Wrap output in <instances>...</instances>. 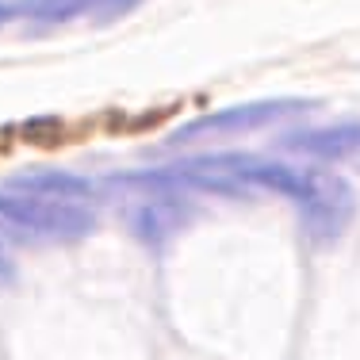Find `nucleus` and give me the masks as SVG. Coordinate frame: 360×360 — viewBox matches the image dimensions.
I'll use <instances>...</instances> for the list:
<instances>
[{
    "label": "nucleus",
    "mask_w": 360,
    "mask_h": 360,
    "mask_svg": "<svg viewBox=\"0 0 360 360\" xmlns=\"http://www.w3.org/2000/svg\"><path fill=\"white\" fill-rule=\"evenodd\" d=\"M319 108V100H303V96H272V100H253V104H234V108H219L207 111L200 119H188L176 131L165 134V146H192V142H219V139H238V134H253L264 127L291 119L299 111Z\"/></svg>",
    "instance_id": "obj_1"
},
{
    "label": "nucleus",
    "mask_w": 360,
    "mask_h": 360,
    "mask_svg": "<svg viewBox=\"0 0 360 360\" xmlns=\"http://www.w3.org/2000/svg\"><path fill=\"white\" fill-rule=\"evenodd\" d=\"M0 226L20 230L35 238H54V242H77V238L96 230L92 207L73 200H54V195H31V192H0Z\"/></svg>",
    "instance_id": "obj_2"
},
{
    "label": "nucleus",
    "mask_w": 360,
    "mask_h": 360,
    "mask_svg": "<svg viewBox=\"0 0 360 360\" xmlns=\"http://www.w3.org/2000/svg\"><path fill=\"white\" fill-rule=\"evenodd\" d=\"M299 222L311 242H338L356 219V192L333 165H307V188L295 200Z\"/></svg>",
    "instance_id": "obj_3"
},
{
    "label": "nucleus",
    "mask_w": 360,
    "mask_h": 360,
    "mask_svg": "<svg viewBox=\"0 0 360 360\" xmlns=\"http://www.w3.org/2000/svg\"><path fill=\"white\" fill-rule=\"evenodd\" d=\"M280 150L295 158H311L319 165H345L360 173V123H333V127H307L280 139Z\"/></svg>",
    "instance_id": "obj_4"
},
{
    "label": "nucleus",
    "mask_w": 360,
    "mask_h": 360,
    "mask_svg": "<svg viewBox=\"0 0 360 360\" xmlns=\"http://www.w3.org/2000/svg\"><path fill=\"white\" fill-rule=\"evenodd\" d=\"M188 219H192L188 200L173 195L169 188H158V195H153V200H146L142 207H134L131 230H134V238H139V242L161 245V242H169V238H173Z\"/></svg>",
    "instance_id": "obj_5"
},
{
    "label": "nucleus",
    "mask_w": 360,
    "mask_h": 360,
    "mask_svg": "<svg viewBox=\"0 0 360 360\" xmlns=\"http://www.w3.org/2000/svg\"><path fill=\"white\" fill-rule=\"evenodd\" d=\"M8 192L54 195V200H89L96 192V184L77 173H62V169H27V173L8 176Z\"/></svg>",
    "instance_id": "obj_6"
},
{
    "label": "nucleus",
    "mask_w": 360,
    "mask_h": 360,
    "mask_svg": "<svg viewBox=\"0 0 360 360\" xmlns=\"http://www.w3.org/2000/svg\"><path fill=\"white\" fill-rule=\"evenodd\" d=\"M100 4L104 0H23V4L8 8V15H31V20H42V23H65L84 12H100Z\"/></svg>",
    "instance_id": "obj_7"
},
{
    "label": "nucleus",
    "mask_w": 360,
    "mask_h": 360,
    "mask_svg": "<svg viewBox=\"0 0 360 360\" xmlns=\"http://www.w3.org/2000/svg\"><path fill=\"white\" fill-rule=\"evenodd\" d=\"M139 4V0H104V4H100V20H115V15H123V12H131V8Z\"/></svg>",
    "instance_id": "obj_8"
},
{
    "label": "nucleus",
    "mask_w": 360,
    "mask_h": 360,
    "mask_svg": "<svg viewBox=\"0 0 360 360\" xmlns=\"http://www.w3.org/2000/svg\"><path fill=\"white\" fill-rule=\"evenodd\" d=\"M0 280H12V261H8L4 250H0Z\"/></svg>",
    "instance_id": "obj_9"
}]
</instances>
